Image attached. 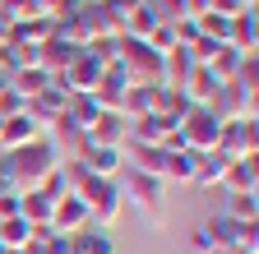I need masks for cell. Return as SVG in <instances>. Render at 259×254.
Returning a JSON list of instances; mask_svg holds the SVG:
<instances>
[]
</instances>
